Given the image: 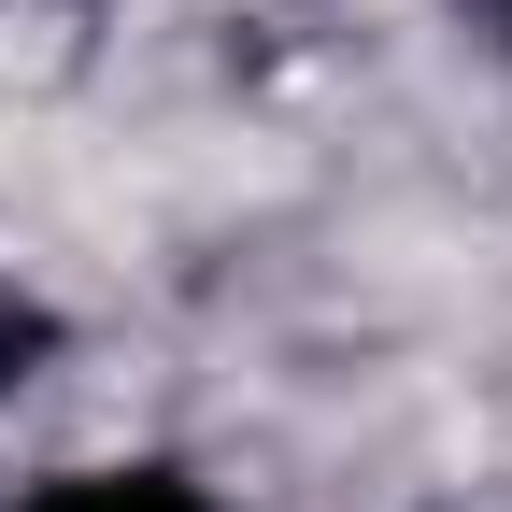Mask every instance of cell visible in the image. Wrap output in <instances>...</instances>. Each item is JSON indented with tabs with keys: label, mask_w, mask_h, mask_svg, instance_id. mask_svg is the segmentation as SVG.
Returning <instances> with one entry per match:
<instances>
[{
	"label": "cell",
	"mask_w": 512,
	"mask_h": 512,
	"mask_svg": "<svg viewBox=\"0 0 512 512\" xmlns=\"http://www.w3.org/2000/svg\"><path fill=\"white\" fill-rule=\"evenodd\" d=\"M15 512H214V484L171 456H100V470H43Z\"/></svg>",
	"instance_id": "obj_1"
},
{
	"label": "cell",
	"mask_w": 512,
	"mask_h": 512,
	"mask_svg": "<svg viewBox=\"0 0 512 512\" xmlns=\"http://www.w3.org/2000/svg\"><path fill=\"white\" fill-rule=\"evenodd\" d=\"M470 15H498V29H512V0H470Z\"/></svg>",
	"instance_id": "obj_3"
},
{
	"label": "cell",
	"mask_w": 512,
	"mask_h": 512,
	"mask_svg": "<svg viewBox=\"0 0 512 512\" xmlns=\"http://www.w3.org/2000/svg\"><path fill=\"white\" fill-rule=\"evenodd\" d=\"M43 356H57V313H43L29 285H0V384H29Z\"/></svg>",
	"instance_id": "obj_2"
}]
</instances>
